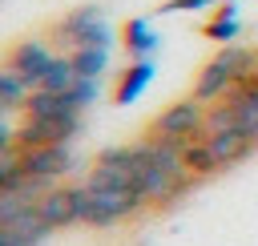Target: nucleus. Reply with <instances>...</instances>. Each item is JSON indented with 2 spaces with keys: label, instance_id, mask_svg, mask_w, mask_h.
<instances>
[{
  "label": "nucleus",
  "instance_id": "obj_9",
  "mask_svg": "<svg viewBox=\"0 0 258 246\" xmlns=\"http://www.w3.org/2000/svg\"><path fill=\"white\" fill-rule=\"evenodd\" d=\"M149 81H153V60H133V69H129V73L121 77V85H117V105L137 101Z\"/></svg>",
  "mask_w": 258,
  "mask_h": 246
},
{
  "label": "nucleus",
  "instance_id": "obj_2",
  "mask_svg": "<svg viewBox=\"0 0 258 246\" xmlns=\"http://www.w3.org/2000/svg\"><path fill=\"white\" fill-rule=\"evenodd\" d=\"M206 109H210V105H202L198 97H181V101L165 105V109L153 117L149 133H153V137H169V141L202 137V129H206Z\"/></svg>",
  "mask_w": 258,
  "mask_h": 246
},
{
  "label": "nucleus",
  "instance_id": "obj_3",
  "mask_svg": "<svg viewBox=\"0 0 258 246\" xmlns=\"http://www.w3.org/2000/svg\"><path fill=\"white\" fill-rule=\"evenodd\" d=\"M56 32H60V40H69L73 48H85V44H101V48H109V44H113V32H109L101 8H93V4L69 12L64 24H60Z\"/></svg>",
  "mask_w": 258,
  "mask_h": 246
},
{
  "label": "nucleus",
  "instance_id": "obj_8",
  "mask_svg": "<svg viewBox=\"0 0 258 246\" xmlns=\"http://www.w3.org/2000/svg\"><path fill=\"white\" fill-rule=\"evenodd\" d=\"M181 157H185V169H189L198 181H202V177H210V173H218V161H214V153H210L206 133H202V137L181 141Z\"/></svg>",
  "mask_w": 258,
  "mask_h": 246
},
{
  "label": "nucleus",
  "instance_id": "obj_13",
  "mask_svg": "<svg viewBox=\"0 0 258 246\" xmlns=\"http://www.w3.org/2000/svg\"><path fill=\"white\" fill-rule=\"evenodd\" d=\"M125 44H129V52H133L137 60H149V52L157 48V32L149 28V20H129V28H125Z\"/></svg>",
  "mask_w": 258,
  "mask_h": 246
},
{
  "label": "nucleus",
  "instance_id": "obj_6",
  "mask_svg": "<svg viewBox=\"0 0 258 246\" xmlns=\"http://www.w3.org/2000/svg\"><path fill=\"white\" fill-rule=\"evenodd\" d=\"M36 210H40V218L48 222V230H60V226L81 222V198H77V186L48 190V194L36 202Z\"/></svg>",
  "mask_w": 258,
  "mask_h": 246
},
{
  "label": "nucleus",
  "instance_id": "obj_7",
  "mask_svg": "<svg viewBox=\"0 0 258 246\" xmlns=\"http://www.w3.org/2000/svg\"><path fill=\"white\" fill-rule=\"evenodd\" d=\"M206 141H210V153H214L218 169H226V165H238V161H246V157L258 149V145H254V137H250V133H242V129L206 133Z\"/></svg>",
  "mask_w": 258,
  "mask_h": 246
},
{
  "label": "nucleus",
  "instance_id": "obj_5",
  "mask_svg": "<svg viewBox=\"0 0 258 246\" xmlns=\"http://www.w3.org/2000/svg\"><path fill=\"white\" fill-rule=\"evenodd\" d=\"M52 60H56V52H52L44 40H24V44L8 56V65H12V69H16V73H20L32 89L44 81V73L52 69Z\"/></svg>",
  "mask_w": 258,
  "mask_h": 246
},
{
  "label": "nucleus",
  "instance_id": "obj_14",
  "mask_svg": "<svg viewBox=\"0 0 258 246\" xmlns=\"http://www.w3.org/2000/svg\"><path fill=\"white\" fill-rule=\"evenodd\" d=\"M238 32H242V20H238L234 4H222V12L206 24V36H210V40H218V44H230Z\"/></svg>",
  "mask_w": 258,
  "mask_h": 246
},
{
  "label": "nucleus",
  "instance_id": "obj_12",
  "mask_svg": "<svg viewBox=\"0 0 258 246\" xmlns=\"http://www.w3.org/2000/svg\"><path fill=\"white\" fill-rule=\"evenodd\" d=\"M28 97H32V85H28L12 65H4V69H0V101H4L8 109H16V105H24Z\"/></svg>",
  "mask_w": 258,
  "mask_h": 246
},
{
  "label": "nucleus",
  "instance_id": "obj_1",
  "mask_svg": "<svg viewBox=\"0 0 258 246\" xmlns=\"http://www.w3.org/2000/svg\"><path fill=\"white\" fill-rule=\"evenodd\" d=\"M81 198V222L85 226H117L125 218H133L137 210H145L137 190H97V186H77Z\"/></svg>",
  "mask_w": 258,
  "mask_h": 246
},
{
  "label": "nucleus",
  "instance_id": "obj_15",
  "mask_svg": "<svg viewBox=\"0 0 258 246\" xmlns=\"http://www.w3.org/2000/svg\"><path fill=\"white\" fill-rule=\"evenodd\" d=\"M210 4H214V0H169L161 12H177V8H181V12H202V8H210Z\"/></svg>",
  "mask_w": 258,
  "mask_h": 246
},
{
  "label": "nucleus",
  "instance_id": "obj_4",
  "mask_svg": "<svg viewBox=\"0 0 258 246\" xmlns=\"http://www.w3.org/2000/svg\"><path fill=\"white\" fill-rule=\"evenodd\" d=\"M20 161H24V173L52 186L56 177H64L73 169V149L69 145H36V149H20Z\"/></svg>",
  "mask_w": 258,
  "mask_h": 246
},
{
  "label": "nucleus",
  "instance_id": "obj_17",
  "mask_svg": "<svg viewBox=\"0 0 258 246\" xmlns=\"http://www.w3.org/2000/svg\"><path fill=\"white\" fill-rule=\"evenodd\" d=\"M214 4H218V0H214ZM222 4H230V0H222Z\"/></svg>",
  "mask_w": 258,
  "mask_h": 246
},
{
  "label": "nucleus",
  "instance_id": "obj_10",
  "mask_svg": "<svg viewBox=\"0 0 258 246\" xmlns=\"http://www.w3.org/2000/svg\"><path fill=\"white\" fill-rule=\"evenodd\" d=\"M69 56H73V69H77V77H89V81H101V73H105V65H109V48H101V44L73 48Z\"/></svg>",
  "mask_w": 258,
  "mask_h": 246
},
{
  "label": "nucleus",
  "instance_id": "obj_11",
  "mask_svg": "<svg viewBox=\"0 0 258 246\" xmlns=\"http://www.w3.org/2000/svg\"><path fill=\"white\" fill-rule=\"evenodd\" d=\"M77 81H81V77H77V69H73V56H56L52 69L44 73V81H40L36 89H44V93H69Z\"/></svg>",
  "mask_w": 258,
  "mask_h": 246
},
{
  "label": "nucleus",
  "instance_id": "obj_16",
  "mask_svg": "<svg viewBox=\"0 0 258 246\" xmlns=\"http://www.w3.org/2000/svg\"><path fill=\"white\" fill-rule=\"evenodd\" d=\"M4 113H8V105H4V101H0V117H4Z\"/></svg>",
  "mask_w": 258,
  "mask_h": 246
}]
</instances>
